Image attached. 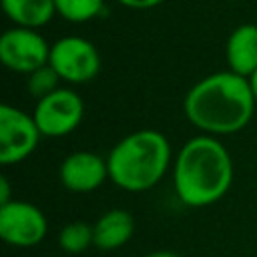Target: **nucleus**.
Returning a JSON list of instances; mask_svg holds the SVG:
<instances>
[{"label":"nucleus","instance_id":"nucleus-12","mask_svg":"<svg viewBox=\"0 0 257 257\" xmlns=\"http://www.w3.org/2000/svg\"><path fill=\"white\" fill-rule=\"evenodd\" d=\"M4 14L22 28H42L56 14L54 0H0Z\"/></svg>","mask_w":257,"mask_h":257},{"label":"nucleus","instance_id":"nucleus-3","mask_svg":"<svg viewBox=\"0 0 257 257\" xmlns=\"http://www.w3.org/2000/svg\"><path fill=\"white\" fill-rule=\"evenodd\" d=\"M169 163L171 145L163 133L153 128L122 137L106 157L108 179L128 193L153 189L165 177Z\"/></svg>","mask_w":257,"mask_h":257},{"label":"nucleus","instance_id":"nucleus-18","mask_svg":"<svg viewBox=\"0 0 257 257\" xmlns=\"http://www.w3.org/2000/svg\"><path fill=\"white\" fill-rule=\"evenodd\" d=\"M147 257H179L177 253H173V251H165V249H159V251H153V253H149Z\"/></svg>","mask_w":257,"mask_h":257},{"label":"nucleus","instance_id":"nucleus-19","mask_svg":"<svg viewBox=\"0 0 257 257\" xmlns=\"http://www.w3.org/2000/svg\"><path fill=\"white\" fill-rule=\"evenodd\" d=\"M249 84H251V90H253V96H255V100H257V70L249 76Z\"/></svg>","mask_w":257,"mask_h":257},{"label":"nucleus","instance_id":"nucleus-8","mask_svg":"<svg viewBox=\"0 0 257 257\" xmlns=\"http://www.w3.org/2000/svg\"><path fill=\"white\" fill-rule=\"evenodd\" d=\"M48 231V221L44 213L28 203L12 199L0 205V237L12 247H32L38 245Z\"/></svg>","mask_w":257,"mask_h":257},{"label":"nucleus","instance_id":"nucleus-15","mask_svg":"<svg viewBox=\"0 0 257 257\" xmlns=\"http://www.w3.org/2000/svg\"><path fill=\"white\" fill-rule=\"evenodd\" d=\"M58 82H60V76L54 72V68L50 64H46V66L34 70L32 74H28V90L38 100L48 96L50 92H54L58 88Z\"/></svg>","mask_w":257,"mask_h":257},{"label":"nucleus","instance_id":"nucleus-17","mask_svg":"<svg viewBox=\"0 0 257 257\" xmlns=\"http://www.w3.org/2000/svg\"><path fill=\"white\" fill-rule=\"evenodd\" d=\"M10 201V183L6 177H0V205H6Z\"/></svg>","mask_w":257,"mask_h":257},{"label":"nucleus","instance_id":"nucleus-11","mask_svg":"<svg viewBox=\"0 0 257 257\" xmlns=\"http://www.w3.org/2000/svg\"><path fill=\"white\" fill-rule=\"evenodd\" d=\"M92 229H94V247L100 251H112L128 243L135 231V221L128 211L110 209L98 217Z\"/></svg>","mask_w":257,"mask_h":257},{"label":"nucleus","instance_id":"nucleus-6","mask_svg":"<svg viewBox=\"0 0 257 257\" xmlns=\"http://www.w3.org/2000/svg\"><path fill=\"white\" fill-rule=\"evenodd\" d=\"M84 114V102L72 88H56L34 106V120L42 137L56 139L72 133Z\"/></svg>","mask_w":257,"mask_h":257},{"label":"nucleus","instance_id":"nucleus-5","mask_svg":"<svg viewBox=\"0 0 257 257\" xmlns=\"http://www.w3.org/2000/svg\"><path fill=\"white\" fill-rule=\"evenodd\" d=\"M42 133L32 114L12 106H0V163L14 165L24 161L38 147Z\"/></svg>","mask_w":257,"mask_h":257},{"label":"nucleus","instance_id":"nucleus-4","mask_svg":"<svg viewBox=\"0 0 257 257\" xmlns=\"http://www.w3.org/2000/svg\"><path fill=\"white\" fill-rule=\"evenodd\" d=\"M48 64L70 84L92 80L100 70V54L96 46L82 36H62L50 46Z\"/></svg>","mask_w":257,"mask_h":257},{"label":"nucleus","instance_id":"nucleus-13","mask_svg":"<svg viewBox=\"0 0 257 257\" xmlns=\"http://www.w3.org/2000/svg\"><path fill=\"white\" fill-rule=\"evenodd\" d=\"M58 245L66 253H84L90 245H94V229L84 221H72L64 225L58 233Z\"/></svg>","mask_w":257,"mask_h":257},{"label":"nucleus","instance_id":"nucleus-10","mask_svg":"<svg viewBox=\"0 0 257 257\" xmlns=\"http://www.w3.org/2000/svg\"><path fill=\"white\" fill-rule=\"evenodd\" d=\"M229 70L249 78L257 70V24L237 26L225 44Z\"/></svg>","mask_w":257,"mask_h":257},{"label":"nucleus","instance_id":"nucleus-9","mask_svg":"<svg viewBox=\"0 0 257 257\" xmlns=\"http://www.w3.org/2000/svg\"><path fill=\"white\" fill-rule=\"evenodd\" d=\"M58 177L64 189L72 193H90L108 177V165L106 159L92 151H76L62 161Z\"/></svg>","mask_w":257,"mask_h":257},{"label":"nucleus","instance_id":"nucleus-7","mask_svg":"<svg viewBox=\"0 0 257 257\" xmlns=\"http://www.w3.org/2000/svg\"><path fill=\"white\" fill-rule=\"evenodd\" d=\"M50 46L32 28L14 26L6 30L0 38V60L6 68L22 74H32L34 70L48 64Z\"/></svg>","mask_w":257,"mask_h":257},{"label":"nucleus","instance_id":"nucleus-1","mask_svg":"<svg viewBox=\"0 0 257 257\" xmlns=\"http://www.w3.org/2000/svg\"><path fill=\"white\" fill-rule=\"evenodd\" d=\"M255 104L249 78L221 70L189 88L183 110L187 120L199 131L207 135H231L249 124Z\"/></svg>","mask_w":257,"mask_h":257},{"label":"nucleus","instance_id":"nucleus-16","mask_svg":"<svg viewBox=\"0 0 257 257\" xmlns=\"http://www.w3.org/2000/svg\"><path fill=\"white\" fill-rule=\"evenodd\" d=\"M118 4L133 8V10H147V8H155L159 4H163L165 0H116Z\"/></svg>","mask_w":257,"mask_h":257},{"label":"nucleus","instance_id":"nucleus-2","mask_svg":"<svg viewBox=\"0 0 257 257\" xmlns=\"http://www.w3.org/2000/svg\"><path fill=\"white\" fill-rule=\"evenodd\" d=\"M175 193L189 207H207L217 203L231 187L233 161L225 145L215 137L189 139L175 161Z\"/></svg>","mask_w":257,"mask_h":257},{"label":"nucleus","instance_id":"nucleus-14","mask_svg":"<svg viewBox=\"0 0 257 257\" xmlns=\"http://www.w3.org/2000/svg\"><path fill=\"white\" fill-rule=\"evenodd\" d=\"M54 8L68 22H88L102 12L104 0H54Z\"/></svg>","mask_w":257,"mask_h":257}]
</instances>
